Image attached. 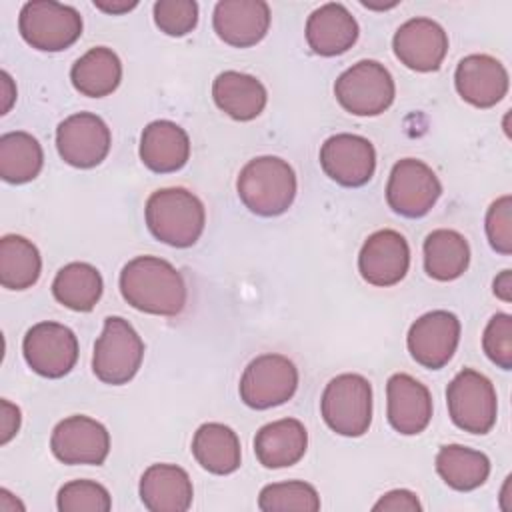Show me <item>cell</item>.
<instances>
[{
  "instance_id": "obj_19",
  "label": "cell",
  "mask_w": 512,
  "mask_h": 512,
  "mask_svg": "<svg viewBox=\"0 0 512 512\" xmlns=\"http://www.w3.org/2000/svg\"><path fill=\"white\" fill-rule=\"evenodd\" d=\"M454 84L468 104L492 108L508 92V72L500 60L488 54H470L458 62Z\"/></svg>"
},
{
  "instance_id": "obj_38",
  "label": "cell",
  "mask_w": 512,
  "mask_h": 512,
  "mask_svg": "<svg viewBox=\"0 0 512 512\" xmlns=\"http://www.w3.org/2000/svg\"><path fill=\"white\" fill-rule=\"evenodd\" d=\"M374 512H420L422 504L418 496L410 490H390L380 496V500L372 506Z\"/></svg>"
},
{
  "instance_id": "obj_6",
  "label": "cell",
  "mask_w": 512,
  "mask_h": 512,
  "mask_svg": "<svg viewBox=\"0 0 512 512\" xmlns=\"http://www.w3.org/2000/svg\"><path fill=\"white\" fill-rule=\"evenodd\" d=\"M18 30L26 44L42 52L70 48L82 34V16L76 8L54 0H32L20 10Z\"/></svg>"
},
{
  "instance_id": "obj_40",
  "label": "cell",
  "mask_w": 512,
  "mask_h": 512,
  "mask_svg": "<svg viewBox=\"0 0 512 512\" xmlns=\"http://www.w3.org/2000/svg\"><path fill=\"white\" fill-rule=\"evenodd\" d=\"M0 94H2V96H0V100H2L0 114H8L10 108H12V104L16 102V86H14L12 76H10L6 70L0 72Z\"/></svg>"
},
{
  "instance_id": "obj_17",
  "label": "cell",
  "mask_w": 512,
  "mask_h": 512,
  "mask_svg": "<svg viewBox=\"0 0 512 512\" xmlns=\"http://www.w3.org/2000/svg\"><path fill=\"white\" fill-rule=\"evenodd\" d=\"M410 266V246L396 230H378L366 238L358 254L362 278L380 288L398 284Z\"/></svg>"
},
{
  "instance_id": "obj_43",
  "label": "cell",
  "mask_w": 512,
  "mask_h": 512,
  "mask_svg": "<svg viewBox=\"0 0 512 512\" xmlns=\"http://www.w3.org/2000/svg\"><path fill=\"white\" fill-rule=\"evenodd\" d=\"M16 510H24V504L12 496L6 488L0 490V512H16Z\"/></svg>"
},
{
  "instance_id": "obj_27",
  "label": "cell",
  "mask_w": 512,
  "mask_h": 512,
  "mask_svg": "<svg viewBox=\"0 0 512 512\" xmlns=\"http://www.w3.org/2000/svg\"><path fill=\"white\" fill-rule=\"evenodd\" d=\"M70 80L74 88L88 98L108 96L122 80V62L118 54L106 46L90 48L74 62Z\"/></svg>"
},
{
  "instance_id": "obj_14",
  "label": "cell",
  "mask_w": 512,
  "mask_h": 512,
  "mask_svg": "<svg viewBox=\"0 0 512 512\" xmlns=\"http://www.w3.org/2000/svg\"><path fill=\"white\" fill-rule=\"evenodd\" d=\"M52 454L64 464L100 466L110 452V434L98 420L74 414L56 424L50 438Z\"/></svg>"
},
{
  "instance_id": "obj_33",
  "label": "cell",
  "mask_w": 512,
  "mask_h": 512,
  "mask_svg": "<svg viewBox=\"0 0 512 512\" xmlns=\"http://www.w3.org/2000/svg\"><path fill=\"white\" fill-rule=\"evenodd\" d=\"M258 508L262 512H318L320 496L316 488L304 480L276 482L260 490Z\"/></svg>"
},
{
  "instance_id": "obj_20",
  "label": "cell",
  "mask_w": 512,
  "mask_h": 512,
  "mask_svg": "<svg viewBox=\"0 0 512 512\" xmlns=\"http://www.w3.org/2000/svg\"><path fill=\"white\" fill-rule=\"evenodd\" d=\"M388 396V422L404 434H420L432 420L430 390L410 374H392L386 382Z\"/></svg>"
},
{
  "instance_id": "obj_4",
  "label": "cell",
  "mask_w": 512,
  "mask_h": 512,
  "mask_svg": "<svg viewBox=\"0 0 512 512\" xmlns=\"http://www.w3.org/2000/svg\"><path fill=\"white\" fill-rule=\"evenodd\" d=\"M320 412L328 428L340 436L358 438L372 422V386L360 374L332 378L320 400Z\"/></svg>"
},
{
  "instance_id": "obj_39",
  "label": "cell",
  "mask_w": 512,
  "mask_h": 512,
  "mask_svg": "<svg viewBox=\"0 0 512 512\" xmlns=\"http://www.w3.org/2000/svg\"><path fill=\"white\" fill-rule=\"evenodd\" d=\"M20 408L10 400H0V444H8L20 430Z\"/></svg>"
},
{
  "instance_id": "obj_21",
  "label": "cell",
  "mask_w": 512,
  "mask_h": 512,
  "mask_svg": "<svg viewBox=\"0 0 512 512\" xmlns=\"http://www.w3.org/2000/svg\"><path fill=\"white\" fill-rule=\"evenodd\" d=\"M140 500L150 512H186L192 506V480L176 464H152L140 478Z\"/></svg>"
},
{
  "instance_id": "obj_23",
  "label": "cell",
  "mask_w": 512,
  "mask_h": 512,
  "mask_svg": "<svg viewBox=\"0 0 512 512\" xmlns=\"http://www.w3.org/2000/svg\"><path fill=\"white\" fill-rule=\"evenodd\" d=\"M190 158V138L182 126L170 120L150 122L140 136V160L158 174L180 170Z\"/></svg>"
},
{
  "instance_id": "obj_8",
  "label": "cell",
  "mask_w": 512,
  "mask_h": 512,
  "mask_svg": "<svg viewBox=\"0 0 512 512\" xmlns=\"http://www.w3.org/2000/svg\"><path fill=\"white\" fill-rule=\"evenodd\" d=\"M452 422L470 434H488L496 424L498 400L494 384L478 370H460L446 390Z\"/></svg>"
},
{
  "instance_id": "obj_7",
  "label": "cell",
  "mask_w": 512,
  "mask_h": 512,
  "mask_svg": "<svg viewBox=\"0 0 512 512\" xmlns=\"http://www.w3.org/2000/svg\"><path fill=\"white\" fill-rule=\"evenodd\" d=\"M334 96L354 116H378L394 102L396 86L384 64L360 60L338 76Z\"/></svg>"
},
{
  "instance_id": "obj_22",
  "label": "cell",
  "mask_w": 512,
  "mask_h": 512,
  "mask_svg": "<svg viewBox=\"0 0 512 512\" xmlns=\"http://www.w3.org/2000/svg\"><path fill=\"white\" fill-rule=\"evenodd\" d=\"M358 32L356 18L340 2L322 4L306 22L308 46L320 56H338L348 52L356 44Z\"/></svg>"
},
{
  "instance_id": "obj_34",
  "label": "cell",
  "mask_w": 512,
  "mask_h": 512,
  "mask_svg": "<svg viewBox=\"0 0 512 512\" xmlns=\"http://www.w3.org/2000/svg\"><path fill=\"white\" fill-rule=\"evenodd\" d=\"M56 506L60 512H108L112 498L94 480H72L58 490Z\"/></svg>"
},
{
  "instance_id": "obj_44",
  "label": "cell",
  "mask_w": 512,
  "mask_h": 512,
  "mask_svg": "<svg viewBox=\"0 0 512 512\" xmlns=\"http://www.w3.org/2000/svg\"><path fill=\"white\" fill-rule=\"evenodd\" d=\"M510 482H512V476H506V482L502 486V492H500V508L506 510V500L510 498Z\"/></svg>"
},
{
  "instance_id": "obj_24",
  "label": "cell",
  "mask_w": 512,
  "mask_h": 512,
  "mask_svg": "<svg viewBox=\"0 0 512 512\" xmlns=\"http://www.w3.org/2000/svg\"><path fill=\"white\" fill-rule=\"evenodd\" d=\"M308 448V432L296 418H282L262 426L254 436V452L266 468H288L300 462Z\"/></svg>"
},
{
  "instance_id": "obj_35",
  "label": "cell",
  "mask_w": 512,
  "mask_h": 512,
  "mask_svg": "<svg viewBox=\"0 0 512 512\" xmlns=\"http://www.w3.org/2000/svg\"><path fill=\"white\" fill-rule=\"evenodd\" d=\"M154 22L168 36H186L198 24V4L194 0H158Z\"/></svg>"
},
{
  "instance_id": "obj_30",
  "label": "cell",
  "mask_w": 512,
  "mask_h": 512,
  "mask_svg": "<svg viewBox=\"0 0 512 512\" xmlns=\"http://www.w3.org/2000/svg\"><path fill=\"white\" fill-rule=\"evenodd\" d=\"M436 472L450 488L468 492L488 480L490 460L480 450L448 444L442 446L436 454Z\"/></svg>"
},
{
  "instance_id": "obj_5",
  "label": "cell",
  "mask_w": 512,
  "mask_h": 512,
  "mask_svg": "<svg viewBox=\"0 0 512 512\" xmlns=\"http://www.w3.org/2000/svg\"><path fill=\"white\" fill-rule=\"evenodd\" d=\"M142 358L144 342L132 324L120 316H108L94 344L92 370L96 378L112 386L126 384L140 370Z\"/></svg>"
},
{
  "instance_id": "obj_9",
  "label": "cell",
  "mask_w": 512,
  "mask_h": 512,
  "mask_svg": "<svg viewBox=\"0 0 512 512\" xmlns=\"http://www.w3.org/2000/svg\"><path fill=\"white\" fill-rule=\"evenodd\" d=\"M298 388V370L282 354H260L240 378V398L254 410H266L288 402Z\"/></svg>"
},
{
  "instance_id": "obj_13",
  "label": "cell",
  "mask_w": 512,
  "mask_h": 512,
  "mask_svg": "<svg viewBox=\"0 0 512 512\" xmlns=\"http://www.w3.org/2000/svg\"><path fill=\"white\" fill-rule=\"evenodd\" d=\"M460 342V320L448 310L422 314L408 330L406 344L410 356L424 368L446 366Z\"/></svg>"
},
{
  "instance_id": "obj_37",
  "label": "cell",
  "mask_w": 512,
  "mask_h": 512,
  "mask_svg": "<svg viewBox=\"0 0 512 512\" xmlns=\"http://www.w3.org/2000/svg\"><path fill=\"white\" fill-rule=\"evenodd\" d=\"M486 236L490 246L508 256L512 254V198L500 196L486 212Z\"/></svg>"
},
{
  "instance_id": "obj_11",
  "label": "cell",
  "mask_w": 512,
  "mask_h": 512,
  "mask_svg": "<svg viewBox=\"0 0 512 512\" xmlns=\"http://www.w3.org/2000/svg\"><path fill=\"white\" fill-rule=\"evenodd\" d=\"M22 354L36 374L44 378H62L76 366L78 338L64 324L38 322L26 332Z\"/></svg>"
},
{
  "instance_id": "obj_15",
  "label": "cell",
  "mask_w": 512,
  "mask_h": 512,
  "mask_svg": "<svg viewBox=\"0 0 512 512\" xmlns=\"http://www.w3.org/2000/svg\"><path fill=\"white\" fill-rule=\"evenodd\" d=\"M320 166L340 186L358 188L374 176L376 150L364 136L334 134L320 148Z\"/></svg>"
},
{
  "instance_id": "obj_3",
  "label": "cell",
  "mask_w": 512,
  "mask_h": 512,
  "mask_svg": "<svg viewBox=\"0 0 512 512\" xmlns=\"http://www.w3.org/2000/svg\"><path fill=\"white\" fill-rule=\"evenodd\" d=\"M294 168L278 156H258L238 174L236 190L242 204L258 216H280L296 198Z\"/></svg>"
},
{
  "instance_id": "obj_32",
  "label": "cell",
  "mask_w": 512,
  "mask_h": 512,
  "mask_svg": "<svg viewBox=\"0 0 512 512\" xmlns=\"http://www.w3.org/2000/svg\"><path fill=\"white\" fill-rule=\"evenodd\" d=\"M44 164L40 142L28 132H8L0 136V176L10 184L34 180Z\"/></svg>"
},
{
  "instance_id": "obj_36",
  "label": "cell",
  "mask_w": 512,
  "mask_h": 512,
  "mask_svg": "<svg viewBox=\"0 0 512 512\" xmlns=\"http://www.w3.org/2000/svg\"><path fill=\"white\" fill-rule=\"evenodd\" d=\"M486 356L502 370L512 368V316L496 314L488 320L482 336Z\"/></svg>"
},
{
  "instance_id": "obj_29",
  "label": "cell",
  "mask_w": 512,
  "mask_h": 512,
  "mask_svg": "<svg viewBox=\"0 0 512 512\" xmlns=\"http://www.w3.org/2000/svg\"><path fill=\"white\" fill-rule=\"evenodd\" d=\"M102 290V276L88 262H70L62 266L52 282L54 298L74 312H90L98 304Z\"/></svg>"
},
{
  "instance_id": "obj_1",
  "label": "cell",
  "mask_w": 512,
  "mask_h": 512,
  "mask_svg": "<svg viewBox=\"0 0 512 512\" xmlns=\"http://www.w3.org/2000/svg\"><path fill=\"white\" fill-rule=\"evenodd\" d=\"M120 294L132 308L156 316L180 314L188 296L182 274L158 256H136L124 264Z\"/></svg>"
},
{
  "instance_id": "obj_16",
  "label": "cell",
  "mask_w": 512,
  "mask_h": 512,
  "mask_svg": "<svg viewBox=\"0 0 512 512\" xmlns=\"http://www.w3.org/2000/svg\"><path fill=\"white\" fill-rule=\"evenodd\" d=\"M392 48L406 68L434 72L448 54V34L430 18H410L396 30Z\"/></svg>"
},
{
  "instance_id": "obj_41",
  "label": "cell",
  "mask_w": 512,
  "mask_h": 512,
  "mask_svg": "<svg viewBox=\"0 0 512 512\" xmlns=\"http://www.w3.org/2000/svg\"><path fill=\"white\" fill-rule=\"evenodd\" d=\"M494 294L502 300V302H512V272L510 270H502L496 278H494Z\"/></svg>"
},
{
  "instance_id": "obj_10",
  "label": "cell",
  "mask_w": 512,
  "mask_h": 512,
  "mask_svg": "<svg viewBox=\"0 0 512 512\" xmlns=\"http://www.w3.org/2000/svg\"><path fill=\"white\" fill-rule=\"evenodd\" d=\"M442 194L434 170L416 158H404L392 166L386 184L388 206L406 218H420L432 210Z\"/></svg>"
},
{
  "instance_id": "obj_2",
  "label": "cell",
  "mask_w": 512,
  "mask_h": 512,
  "mask_svg": "<svg viewBox=\"0 0 512 512\" xmlns=\"http://www.w3.org/2000/svg\"><path fill=\"white\" fill-rule=\"evenodd\" d=\"M146 226L150 234L174 248H188L198 242L206 224L202 200L186 188H162L148 196Z\"/></svg>"
},
{
  "instance_id": "obj_42",
  "label": "cell",
  "mask_w": 512,
  "mask_h": 512,
  "mask_svg": "<svg viewBox=\"0 0 512 512\" xmlns=\"http://www.w3.org/2000/svg\"><path fill=\"white\" fill-rule=\"evenodd\" d=\"M94 6L106 14H124V12H130L138 6L136 0L128 2V0H94Z\"/></svg>"
},
{
  "instance_id": "obj_31",
  "label": "cell",
  "mask_w": 512,
  "mask_h": 512,
  "mask_svg": "<svg viewBox=\"0 0 512 512\" xmlns=\"http://www.w3.org/2000/svg\"><path fill=\"white\" fill-rule=\"evenodd\" d=\"M42 272L38 248L24 236L6 234L0 240V284L8 290L34 286Z\"/></svg>"
},
{
  "instance_id": "obj_26",
  "label": "cell",
  "mask_w": 512,
  "mask_h": 512,
  "mask_svg": "<svg viewBox=\"0 0 512 512\" xmlns=\"http://www.w3.org/2000/svg\"><path fill=\"white\" fill-rule=\"evenodd\" d=\"M192 454L212 474H232L242 458L236 432L220 422H206L194 432Z\"/></svg>"
},
{
  "instance_id": "obj_28",
  "label": "cell",
  "mask_w": 512,
  "mask_h": 512,
  "mask_svg": "<svg viewBox=\"0 0 512 512\" xmlns=\"http://www.w3.org/2000/svg\"><path fill=\"white\" fill-rule=\"evenodd\" d=\"M470 264V246L466 238L448 228L430 232L424 240V268L426 274L440 282L460 278Z\"/></svg>"
},
{
  "instance_id": "obj_25",
  "label": "cell",
  "mask_w": 512,
  "mask_h": 512,
  "mask_svg": "<svg viewBox=\"0 0 512 512\" xmlns=\"http://www.w3.org/2000/svg\"><path fill=\"white\" fill-rule=\"evenodd\" d=\"M212 98L224 114L240 122L260 116L268 102L264 84L258 78L236 70H226L216 76L212 84Z\"/></svg>"
},
{
  "instance_id": "obj_12",
  "label": "cell",
  "mask_w": 512,
  "mask_h": 512,
  "mask_svg": "<svg viewBox=\"0 0 512 512\" xmlns=\"http://www.w3.org/2000/svg\"><path fill=\"white\" fill-rule=\"evenodd\" d=\"M112 136L108 124L92 114L78 112L64 118L56 128L60 158L74 168H94L110 152Z\"/></svg>"
},
{
  "instance_id": "obj_18",
  "label": "cell",
  "mask_w": 512,
  "mask_h": 512,
  "mask_svg": "<svg viewBox=\"0 0 512 512\" xmlns=\"http://www.w3.org/2000/svg\"><path fill=\"white\" fill-rule=\"evenodd\" d=\"M214 32L234 48L258 44L270 28V6L264 0H220L212 14Z\"/></svg>"
}]
</instances>
